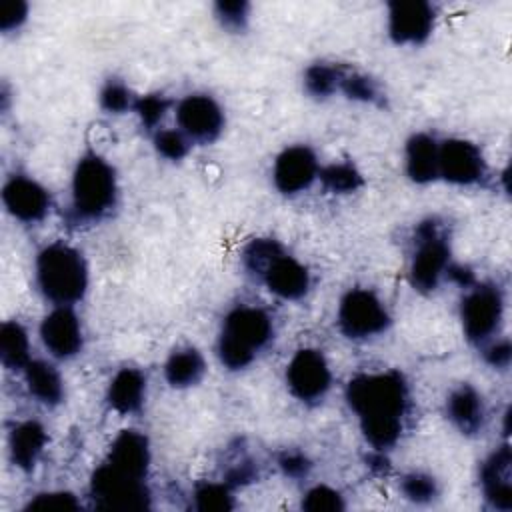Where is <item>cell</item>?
Masks as SVG:
<instances>
[{
    "label": "cell",
    "mask_w": 512,
    "mask_h": 512,
    "mask_svg": "<svg viewBox=\"0 0 512 512\" xmlns=\"http://www.w3.org/2000/svg\"><path fill=\"white\" fill-rule=\"evenodd\" d=\"M346 400L374 450L382 452L398 442L408 410V386L400 372L354 376L348 382Z\"/></svg>",
    "instance_id": "1"
},
{
    "label": "cell",
    "mask_w": 512,
    "mask_h": 512,
    "mask_svg": "<svg viewBox=\"0 0 512 512\" xmlns=\"http://www.w3.org/2000/svg\"><path fill=\"white\" fill-rule=\"evenodd\" d=\"M36 284L54 306L76 304L88 288V268L82 254L64 242L48 244L36 256Z\"/></svg>",
    "instance_id": "2"
},
{
    "label": "cell",
    "mask_w": 512,
    "mask_h": 512,
    "mask_svg": "<svg viewBox=\"0 0 512 512\" xmlns=\"http://www.w3.org/2000/svg\"><path fill=\"white\" fill-rule=\"evenodd\" d=\"M274 336L272 318L258 306H236L224 318L218 338V358L228 370H242Z\"/></svg>",
    "instance_id": "3"
},
{
    "label": "cell",
    "mask_w": 512,
    "mask_h": 512,
    "mask_svg": "<svg viewBox=\"0 0 512 512\" xmlns=\"http://www.w3.org/2000/svg\"><path fill=\"white\" fill-rule=\"evenodd\" d=\"M114 168L96 152L84 154L72 176V208L82 220H100L116 206Z\"/></svg>",
    "instance_id": "4"
},
{
    "label": "cell",
    "mask_w": 512,
    "mask_h": 512,
    "mask_svg": "<svg viewBox=\"0 0 512 512\" xmlns=\"http://www.w3.org/2000/svg\"><path fill=\"white\" fill-rule=\"evenodd\" d=\"M450 268V246L436 220L422 222L416 230V252L410 264V282L418 292L438 288Z\"/></svg>",
    "instance_id": "5"
},
{
    "label": "cell",
    "mask_w": 512,
    "mask_h": 512,
    "mask_svg": "<svg viewBox=\"0 0 512 512\" xmlns=\"http://www.w3.org/2000/svg\"><path fill=\"white\" fill-rule=\"evenodd\" d=\"M90 498L102 510H146L150 506L146 482L122 474L106 462L96 468L90 480Z\"/></svg>",
    "instance_id": "6"
},
{
    "label": "cell",
    "mask_w": 512,
    "mask_h": 512,
    "mask_svg": "<svg viewBox=\"0 0 512 512\" xmlns=\"http://www.w3.org/2000/svg\"><path fill=\"white\" fill-rule=\"evenodd\" d=\"M390 314L382 300L366 288H354L344 294L338 306V328L346 338L364 340L384 332Z\"/></svg>",
    "instance_id": "7"
},
{
    "label": "cell",
    "mask_w": 512,
    "mask_h": 512,
    "mask_svg": "<svg viewBox=\"0 0 512 512\" xmlns=\"http://www.w3.org/2000/svg\"><path fill=\"white\" fill-rule=\"evenodd\" d=\"M504 298L494 284H478L462 298L460 318L466 338L472 344H484L490 340L502 322Z\"/></svg>",
    "instance_id": "8"
},
{
    "label": "cell",
    "mask_w": 512,
    "mask_h": 512,
    "mask_svg": "<svg viewBox=\"0 0 512 512\" xmlns=\"http://www.w3.org/2000/svg\"><path fill=\"white\" fill-rule=\"evenodd\" d=\"M332 374L328 362L320 350L302 348L286 366V384L294 398L304 404L322 402L330 390Z\"/></svg>",
    "instance_id": "9"
},
{
    "label": "cell",
    "mask_w": 512,
    "mask_h": 512,
    "mask_svg": "<svg viewBox=\"0 0 512 512\" xmlns=\"http://www.w3.org/2000/svg\"><path fill=\"white\" fill-rule=\"evenodd\" d=\"M176 122L190 142L210 144L224 130V112L212 96L190 94L178 102Z\"/></svg>",
    "instance_id": "10"
},
{
    "label": "cell",
    "mask_w": 512,
    "mask_h": 512,
    "mask_svg": "<svg viewBox=\"0 0 512 512\" xmlns=\"http://www.w3.org/2000/svg\"><path fill=\"white\" fill-rule=\"evenodd\" d=\"M484 176L486 160L476 144L462 138L438 142V178L458 186H472L482 182Z\"/></svg>",
    "instance_id": "11"
},
{
    "label": "cell",
    "mask_w": 512,
    "mask_h": 512,
    "mask_svg": "<svg viewBox=\"0 0 512 512\" xmlns=\"http://www.w3.org/2000/svg\"><path fill=\"white\" fill-rule=\"evenodd\" d=\"M320 174V164L316 160V154L304 146H290L282 150L274 162V186L282 194H298L312 186V182Z\"/></svg>",
    "instance_id": "12"
},
{
    "label": "cell",
    "mask_w": 512,
    "mask_h": 512,
    "mask_svg": "<svg viewBox=\"0 0 512 512\" xmlns=\"http://www.w3.org/2000/svg\"><path fill=\"white\" fill-rule=\"evenodd\" d=\"M434 28V8L428 2L404 0L388 4V34L396 44H422Z\"/></svg>",
    "instance_id": "13"
},
{
    "label": "cell",
    "mask_w": 512,
    "mask_h": 512,
    "mask_svg": "<svg viewBox=\"0 0 512 512\" xmlns=\"http://www.w3.org/2000/svg\"><path fill=\"white\" fill-rule=\"evenodd\" d=\"M6 210L20 222H40L50 210L48 190L28 176H10L2 186Z\"/></svg>",
    "instance_id": "14"
},
{
    "label": "cell",
    "mask_w": 512,
    "mask_h": 512,
    "mask_svg": "<svg viewBox=\"0 0 512 512\" xmlns=\"http://www.w3.org/2000/svg\"><path fill=\"white\" fill-rule=\"evenodd\" d=\"M40 338L46 350L60 360H68L82 350V326L70 306H56L40 324Z\"/></svg>",
    "instance_id": "15"
},
{
    "label": "cell",
    "mask_w": 512,
    "mask_h": 512,
    "mask_svg": "<svg viewBox=\"0 0 512 512\" xmlns=\"http://www.w3.org/2000/svg\"><path fill=\"white\" fill-rule=\"evenodd\" d=\"M260 280L282 300H298L310 288V274L306 266L294 256H288L284 250L272 260Z\"/></svg>",
    "instance_id": "16"
},
{
    "label": "cell",
    "mask_w": 512,
    "mask_h": 512,
    "mask_svg": "<svg viewBox=\"0 0 512 512\" xmlns=\"http://www.w3.org/2000/svg\"><path fill=\"white\" fill-rule=\"evenodd\" d=\"M106 464L122 474L144 480L150 466V448L146 436L136 430H122L110 446Z\"/></svg>",
    "instance_id": "17"
},
{
    "label": "cell",
    "mask_w": 512,
    "mask_h": 512,
    "mask_svg": "<svg viewBox=\"0 0 512 512\" xmlns=\"http://www.w3.org/2000/svg\"><path fill=\"white\" fill-rule=\"evenodd\" d=\"M510 448L502 446L494 450L480 468V482L484 498L496 510L508 512L512 508V484H510Z\"/></svg>",
    "instance_id": "18"
},
{
    "label": "cell",
    "mask_w": 512,
    "mask_h": 512,
    "mask_svg": "<svg viewBox=\"0 0 512 512\" xmlns=\"http://www.w3.org/2000/svg\"><path fill=\"white\" fill-rule=\"evenodd\" d=\"M446 412L452 424L462 434H476L482 430L486 420V410L482 396L470 384H460L454 388L446 400Z\"/></svg>",
    "instance_id": "19"
},
{
    "label": "cell",
    "mask_w": 512,
    "mask_h": 512,
    "mask_svg": "<svg viewBox=\"0 0 512 512\" xmlns=\"http://www.w3.org/2000/svg\"><path fill=\"white\" fill-rule=\"evenodd\" d=\"M46 442H48V436L40 422L26 420V422L16 424L12 428L10 440H8L10 458H12L14 466H18L24 472H30L36 466L38 458L42 456Z\"/></svg>",
    "instance_id": "20"
},
{
    "label": "cell",
    "mask_w": 512,
    "mask_h": 512,
    "mask_svg": "<svg viewBox=\"0 0 512 512\" xmlns=\"http://www.w3.org/2000/svg\"><path fill=\"white\" fill-rule=\"evenodd\" d=\"M406 174L416 184L438 178V140L434 136L418 132L406 142Z\"/></svg>",
    "instance_id": "21"
},
{
    "label": "cell",
    "mask_w": 512,
    "mask_h": 512,
    "mask_svg": "<svg viewBox=\"0 0 512 512\" xmlns=\"http://www.w3.org/2000/svg\"><path fill=\"white\" fill-rule=\"evenodd\" d=\"M146 396V376L138 368H122L108 386V404L120 414H134Z\"/></svg>",
    "instance_id": "22"
},
{
    "label": "cell",
    "mask_w": 512,
    "mask_h": 512,
    "mask_svg": "<svg viewBox=\"0 0 512 512\" xmlns=\"http://www.w3.org/2000/svg\"><path fill=\"white\" fill-rule=\"evenodd\" d=\"M24 378L30 394L46 404L56 406L64 398V382L60 372L46 360H30L24 366Z\"/></svg>",
    "instance_id": "23"
},
{
    "label": "cell",
    "mask_w": 512,
    "mask_h": 512,
    "mask_svg": "<svg viewBox=\"0 0 512 512\" xmlns=\"http://www.w3.org/2000/svg\"><path fill=\"white\" fill-rule=\"evenodd\" d=\"M206 372V362L196 348H178L174 350L166 364L164 376L172 388H190L196 386Z\"/></svg>",
    "instance_id": "24"
},
{
    "label": "cell",
    "mask_w": 512,
    "mask_h": 512,
    "mask_svg": "<svg viewBox=\"0 0 512 512\" xmlns=\"http://www.w3.org/2000/svg\"><path fill=\"white\" fill-rule=\"evenodd\" d=\"M30 342L24 326L16 320H8L0 328V358L10 370H24L30 362Z\"/></svg>",
    "instance_id": "25"
},
{
    "label": "cell",
    "mask_w": 512,
    "mask_h": 512,
    "mask_svg": "<svg viewBox=\"0 0 512 512\" xmlns=\"http://www.w3.org/2000/svg\"><path fill=\"white\" fill-rule=\"evenodd\" d=\"M324 190L334 192V194H348V192H356L362 184L364 178L358 172V168L350 162H334L328 164L324 168H320L318 174Z\"/></svg>",
    "instance_id": "26"
},
{
    "label": "cell",
    "mask_w": 512,
    "mask_h": 512,
    "mask_svg": "<svg viewBox=\"0 0 512 512\" xmlns=\"http://www.w3.org/2000/svg\"><path fill=\"white\" fill-rule=\"evenodd\" d=\"M340 66L316 62L306 68L304 72V88L310 96L314 98H328L340 88V78H342Z\"/></svg>",
    "instance_id": "27"
},
{
    "label": "cell",
    "mask_w": 512,
    "mask_h": 512,
    "mask_svg": "<svg viewBox=\"0 0 512 512\" xmlns=\"http://www.w3.org/2000/svg\"><path fill=\"white\" fill-rule=\"evenodd\" d=\"M282 252V246L272 238H256L252 240L244 252H242V264L244 268L256 276L262 278L266 268L272 264V260Z\"/></svg>",
    "instance_id": "28"
},
{
    "label": "cell",
    "mask_w": 512,
    "mask_h": 512,
    "mask_svg": "<svg viewBox=\"0 0 512 512\" xmlns=\"http://www.w3.org/2000/svg\"><path fill=\"white\" fill-rule=\"evenodd\" d=\"M194 506L198 510H232L234 496L228 484L202 482L194 488Z\"/></svg>",
    "instance_id": "29"
},
{
    "label": "cell",
    "mask_w": 512,
    "mask_h": 512,
    "mask_svg": "<svg viewBox=\"0 0 512 512\" xmlns=\"http://www.w3.org/2000/svg\"><path fill=\"white\" fill-rule=\"evenodd\" d=\"M338 90H342L348 98L360 100V102H380V98H382L376 80H372L366 74L350 72L346 68L342 70V78H340V88Z\"/></svg>",
    "instance_id": "30"
},
{
    "label": "cell",
    "mask_w": 512,
    "mask_h": 512,
    "mask_svg": "<svg viewBox=\"0 0 512 512\" xmlns=\"http://www.w3.org/2000/svg\"><path fill=\"white\" fill-rule=\"evenodd\" d=\"M400 490L414 504H428L438 496V484L424 472H410L400 480Z\"/></svg>",
    "instance_id": "31"
},
{
    "label": "cell",
    "mask_w": 512,
    "mask_h": 512,
    "mask_svg": "<svg viewBox=\"0 0 512 512\" xmlns=\"http://www.w3.org/2000/svg\"><path fill=\"white\" fill-rule=\"evenodd\" d=\"M136 98L132 96L130 88L116 78H110L104 88L100 90V106L110 114H122L126 110H134Z\"/></svg>",
    "instance_id": "32"
},
{
    "label": "cell",
    "mask_w": 512,
    "mask_h": 512,
    "mask_svg": "<svg viewBox=\"0 0 512 512\" xmlns=\"http://www.w3.org/2000/svg\"><path fill=\"white\" fill-rule=\"evenodd\" d=\"M302 508L310 512H338L344 510V498L338 490L326 484H318L304 494Z\"/></svg>",
    "instance_id": "33"
},
{
    "label": "cell",
    "mask_w": 512,
    "mask_h": 512,
    "mask_svg": "<svg viewBox=\"0 0 512 512\" xmlns=\"http://www.w3.org/2000/svg\"><path fill=\"white\" fill-rule=\"evenodd\" d=\"M190 144L192 142L180 130L164 128V130H156L154 134V146L158 154L168 160H182L188 154Z\"/></svg>",
    "instance_id": "34"
},
{
    "label": "cell",
    "mask_w": 512,
    "mask_h": 512,
    "mask_svg": "<svg viewBox=\"0 0 512 512\" xmlns=\"http://www.w3.org/2000/svg\"><path fill=\"white\" fill-rule=\"evenodd\" d=\"M170 106V100H166L160 94H148V96H140L136 98L134 104V112L138 114L142 126H146L148 130L156 128L160 124V120L164 118L166 110Z\"/></svg>",
    "instance_id": "35"
},
{
    "label": "cell",
    "mask_w": 512,
    "mask_h": 512,
    "mask_svg": "<svg viewBox=\"0 0 512 512\" xmlns=\"http://www.w3.org/2000/svg\"><path fill=\"white\" fill-rule=\"evenodd\" d=\"M80 502L72 492H42L36 494L28 504L26 510H48V512H68L78 510Z\"/></svg>",
    "instance_id": "36"
},
{
    "label": "cell",
    "mask_w": 512,
    "mask_h": 512,
    "mask_svg": "<svg viewBox=\"0 0 512 512\" xmlns=\"http://www.w3.org/2000/svg\"><path fill=\"white\" fill-rule=\"evenodd\" d=\"M248 4L246 2H218L214 6L216 18L222 22L224 28L232 32H240L248 20Z\"/></svg>",
    "instance_id": "37"
},
{
    "label": "cell",
    "mask_w": 512,
    "mask_h": 512,
    "mask_svg": "<svg viewBox=\"0 0 512 512\" xmlns=\"http://www.w3.org/2000/svg\"><path fill=\"white\" fill-rule=\"evenodd\" d=\"M278 466L290 478H302L310 470V462L302 452H284L278 460Z\"/></svg>",
    "instance_id": "38"
},
{
    "label": "cell",
    "mask_w": 512,
    "mask_h": 512,
    "mask_svg": "<svg viewBox=\"0 0 512 512\" xmlns=\"http://www.w3.org/2000/svg\"><path fill=\"white\" fill-rule=\"evenodd\" d=\"M28 14V6L24 2H8L2 6V14H0V28L4 32L16 30Z\"/></svg>",
    "instance_id": "39"
},
{
    "label": "cell",
    "mask_w": 512,
    "mask_h": 512,
    "mask_svg": "<svg viewBox=\"0 0 512 512\" xmlns=\"http://www.w3.org/2000/svg\"><path fill=\"white\" fill-rule=\"evenodd\" d=\"M484 358L490 366L494 368H506L510 364V358H512V348H510V342L508 340H498V342H492L486 350H484Z\"/></svg>",
    "instance_id": "40"
}]
</instances>
